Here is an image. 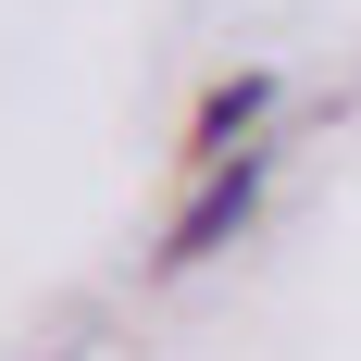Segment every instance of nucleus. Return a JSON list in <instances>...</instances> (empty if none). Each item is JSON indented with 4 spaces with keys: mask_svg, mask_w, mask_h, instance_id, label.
<instances>
[{
    "mask_svg": "<svg viewBox=\"0 0 361 361\" xmlns=\"http://www.w3.org/2000/svg\"><path fill=\"white\" fill-rule=\"evenodd\" d=\"M262 112H274V75H237V87H212L200 137H237V125H262Z\"/></svg>",
    "mask_w": 361,
    "mask_h": 361,
    "instance_id": "obj_2",
    "label": "nucleus"
},
{
    "mask_svg": "<svg viewBox=\"0 0 361 361\" xmlns=\"http://www.w3.org/2000/svg\"><path fill=\"white\" fill-rule=\"evenodd\" d=\"M250 212H262V149H250V162H212V187L175 212V237H162V250H175V262H200V250H224Z\"/></svg>",
    "mask_w": 361,
    "mask_h": 361,
    "instance_id": "obj_1",
    "label": "nucleus"
}]
</instances>
